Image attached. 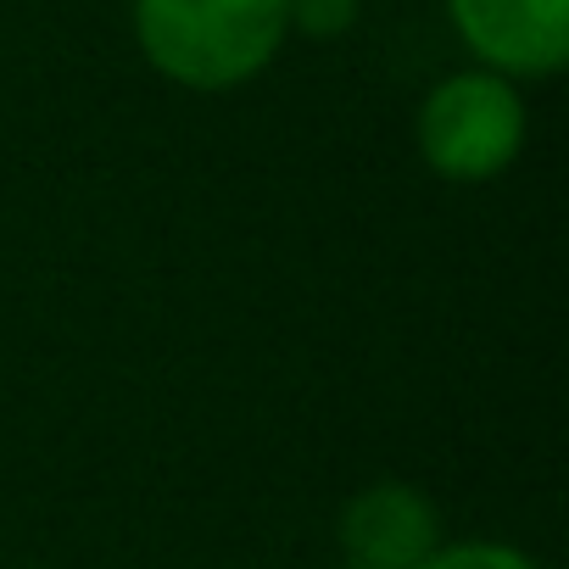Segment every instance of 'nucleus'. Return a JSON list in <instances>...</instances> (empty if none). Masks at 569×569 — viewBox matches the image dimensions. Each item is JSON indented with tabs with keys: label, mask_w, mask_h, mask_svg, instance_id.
I'll list each match as a JSON object with an SVG mask.
<instances>
[{
	"label": "nucleus",
	"mask_w": 569,
	"mask_h": 569,
	"mask_svg": "<svg viewBox=\"0 0 569 569\" xmlns=\"http://www.w3.org/2000/svg\"><path fill=\"white\" fill-rule=\"evenodd\" d=\"M341 547L358 569H419L441 547V513L419 486L375 480L341 508Z\"/></svg>",
	"instance_id": "4"
},
{
	"label": "nucleus",
	"mask_w": 569,
	"mask_h": 569,
	"mask_svg": "<svg viewBox=\"0 0 569 569\" xmlns=\"http://www.w3.org/2000/svg\"><path fill=\"white\" fill-rule=\"evenodd\" d=\"M284 18L308 40H341L358 23V0H284Z\"/></svg>",
	"instance_id": "6"
},
{
	"label": "nucleus",
	"mask_w": 569,
	"mask_h": 569,
	"mask_svg": "<svg viewBox=\"0 0 569 569\" xmlns=\"http://www.w3.org/2000/svg\"><path fill=\"white\" fill-rule=\"evenodd\" d=\"M341 569H358V563H341Z\"/></svg>",
	"instance_id": "7"
},
{
	"label": "nucleus",
	"mask_w": 569,
	"mask_h": 569,
	"mask_svg": "<svg viewBox=\"0 0 569 569\" xmlns=\"http://www.w3.org/2000/svg\"><path fill=\"white\" fill-rule=\"evenodd\" d=\"M419 569H541V563L502 541H458V547H436Z\"/></svg>",
	"instance_id": "5"
},
{
	"label": "nucleus",
	"mask_w": 569,
	"mask_h": 569,
	"mask_svg": "<svg viewBox=\"0 0 569 569\" xmlns=\"http://www.w3.org/2000/svg\"><path fill=\"white\" fill-rule=\"evenodd\" d=\"M413 134H419V157L436 179L486 184V179L508 173L513 157L525 151V101H519L513 79L463 68L425 96Z\"/></svg>",
	"instance_id": "2"
},
{
	"label": "nucleus",
	"mask_w": 569,
	"mask_h": 569,
	"mask_svg": "<svg viewBox=\"0 0 569 569\" xmlns=\"http://www.w3.org/2000/svg\"><path fill=\"white\" fill-rule=\"evenodd\" d=\"M469 57L502 79H552L569 62V0H447Z\"/></svg>",
	"instance_id": "3"
},
{
	"label": "nucleus",
	"mask_w": 569,
	"mask_h": 569,
	"mask_svg": "<svg viewBox=\"0 0 569 569\" xmlns=\"http://www.w3.org/2000/svg\"><path fill=\"white\" fill-rule=\"evenodd\" d=\"M284 0H134L140 57L179 90H240L284 46Z\"/></svg>",
	"instance_id": "1"
}]
</instances>
